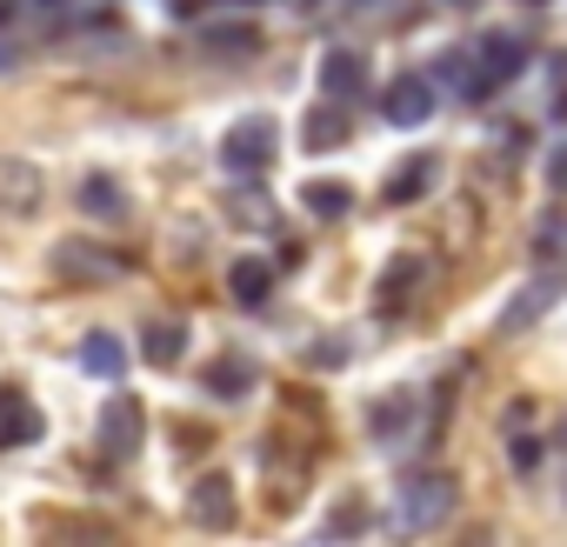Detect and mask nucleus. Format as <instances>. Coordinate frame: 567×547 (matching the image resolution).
<instances>
[{
  "label": "nucleus",
  "instance_id": "f257e3e1",
  "mask_svg": "<svg viewBox=\"0 0 567 547\" xmlns=\"http://www.w3.org/2000/svg\"><path fill=\"white\" fill-rule=\"evenodd\" d=\"M454 474H414V481H401V494H394V514H401V527L408 534H427V527H447V514H454Z\"/></svg>",
  "mask_w": 567,
  "mask_h": 547
},
{
  "label": "nucleus",
  "instance_id": "f03ea898",
  "mask_svg": "<svg viewBox=\"0 0 567 547\" xmlns=\"http://www.w3.org/2000/svg\"><path fill=\"white\" fill-rule=\"evenodd\" d=\"M274 147H280L274 121H267V114H247V121H234V127L220 134V167H227L234 180H254V174H267Z\"/></svg>",
  "mask_w": 567,
  "mask_h": 547
},
{
  "label": "nucleus",
  "instance_id": "7ed1b4c3",
  "mask_svg": "<svg viewBox=\"0 0 567 547\" xmlns=\"http://www.w3.org/2000/svg\"><path fill=\"white\" fill-rule=\"evenodd\" d=\"M520 68H527V48H520V34H481V48H474V74H467L461 87L481 101V94H494V87L520 81Z\"/></svg>",
  "mask_w": 567,
  "mask_h": 547
},
{
  "label": "nucleus",
  "instance_id": "20e7f679",
  "mask_svg": "<svg viewBox=\"0 0 567 547\" xmlns=\"http://www.w3.org/2000/svg\"><path fill=\"white\" fill-rule=\"evenodd\" d=\"M41 200H48V174L34 161L0 154V220H28Z\"/></svg>",
  "mask_w": 567,
  "mask_h": 547
},
{
  "label": "nucleus",
  "instance_id": "39448f33",
  "mask_svg": "<svg viewBox=\"0 0 567 547\" xmlns=\"http://www.w3.org/2000/svg\"><path fill=\"white\" fill-rule=\"evenodd\" d=\"M54 274L61 281H114L127 274V254H107V247H87V240H54Z\"/></svg>",
  "mask_w": 567,
  "mask_h": 547
},
{
  "label": "nucleus",
  "instance_id": "423d86ee",
  "mask_svg": "<svg viewBox=\"0 0 567 547\" xmlns=\"http://www.w3.org/2000/svg\"><path fill=\"white\" fill-rule=\"evenodd\" d=\"M141 427H147V421H141V401H134V394H114V401L101 407V454H107V461H134V454H141Z\"/></svg>",
  "mask_w": 567,
  "mask_h": 547
},
{
  "label": "nucleus",
  "instance_id": "0eeeda50",
  "mask_svg": "<svg viewBox=\"0 0 567 547\" xmlns=\"http://www.w3.org/2000/svg\"><path fill=\"white\" fill-rule=\"evenodd\" d=\"M560 295H567V281H560V274H540V281H527V288H520V295L501 308L494 334H527V328H534V321H540V314L560 301Z\"/></svg>",
  "mask_w": 567,
  "mask_h": 547
},
{
  "label": "nucleus",
  "instance_id": "6e6552de",
  "mask_svg": "<svg viewBox=\"0 0 567 547\" xmlns=\"http://www.w3.org/2000/svg\"><path fill=\"white\" fill-rule=\"evenodd\" d=\"M381 114H388L394 127H421V121H434V81H421V74H401V81H388V94H381Z\"/></svg>",
  "mask_w": 567,
  "mask_h": 547
},
{
  "label": "nucleus",
  "instance_id": "1a4fd4ad",
  "mask_svg": "<svg viewBox=\"0 0 567 547\" xmlns=\"http://www.w3.org/2000/svg\"><path fill=\"white\" fill-rule=\"evenodd\" d=\"M315 74H321V94H328V101H361V94H368V61H361L354 48H328Z\"/></svg>",
  "mask_w": 567,
  "mask_h": 547
},
{
  "label": "nucleus",
  "instance_id": "9d476101",
  "mask_svg": "<svg viewBox=\"0 0 567 547\" xmlns=\"http://www.w3.org/2000/svg\"><path fill=\"white\" fill-rule=\"evenodd\" d=\"M187 520L194 527H234V481L227 474H200L187 487Z\"/></svg>",
  "mask_w": 567,
  "mask_h": 547
},
{
  "label": "nucleus",
  "instance_id": "9b49d317",
  "mask_svg": "<svg viewBox=\"0 0 567 547\" xmlns=\"http://www.w3.org/2000/svg\"><path fill=\"white\" fill-rule=\"evenodd\" d=\"M414 414H421V401H414V388H388L374 407H368V434L381 441V447H394L408 427H414Z\"/></svg>",
  "mask_w": 567,
  "mask_h": 547
},
{
  "label": "nucleus",
  "instance_id": "f8f14e48",
  "mask_svg": "<svg viewBox=\"0 0 567 547\" xmlns=\"http://www.w3.org/2000/svg\"><path fill=\"white\" fill-rule=\"evenodd\" d=\"M200 48H207L214 61H254V54H260V28H254V21H207V28H200Z\"/></svg>",
  "mask_w": 567,
  "mask_h": 547
},
{
  "label": "nucleus",
  "instance_id": "ddd939ff",
  "mask_svg": "<svg viewBox=\"0 0 567 547\" xmlns=\"http://www.w3.org/2000/svg\"><path fill=\"white\" fill-rule=\"evenodd\" d=\"M227 295H234L240 308H267V295H274V267H267L260 254H240V260L227 267Z\"/></svg>",
  "mask_w": 567,
  "mask_h": 547
},
{
  "label": "nucleus",
  "instance_id": "4468645a",
  "mask_svg": "<svg viewBox=\"0 0 567 547\" xmlns=\"http://www.w3.org/2000/svg\"><path fill=\"white\" fill-rule=\"evenodd\" d=\"M421 274H427V260H421V254H394V260L381 267V314H394V308L414 295Z\"/></svg>",
  "mask_w": 567,
  "mask_h": 547
},
{
  "label": "nucleus",
  "instance_id": "2eb2a0df",
  "mask_svg": "<svg viewBox=\"0 0 567 547\" xmlns=\"http://www.w3.org/2000/svg\"><path fill=\"white\" fill-rule=\"evenodd\" d=\"M348 134H354V127H348V114H341V101H334V107H315V114H308L301 147H308V154H334V147H348Z\"/></svg>",
  "mask_w": 567,
  "mask_h": 547
},
{
  "label": "nucleus",
  "instance_id": "dca6fc26",
  "mask_svg": "<svg viewBox=\"0 0 567 547\" xmlns=\"http://www.w3.org/2000/svg\"><path fill=\"white\" fill-rule=\"evenodd\" d=\"M434 174H441V161H434V154H414V161H401V167L388 174V200H394V207L421 200V194L434 187Z\"/></svg>",
  "mask_w": 567,
  "mask_h": 547
},
{
  "label": "nucleus",
  "instance_id": "f3484780",
  "mask_svg": "<svg viewBox=\"0 0 567 547\" xmlns=\"http://www.w3.org/2000/svg\"><path fill=\"white\" fill-rule=\"evenodd\" d=\"M81 214H94V220H121V214H127V187H121L114 174H87V180H81Z\"/></svg>",
  "mask_w": 567,
  "mask_h": 547
},
{
  "label": "nucleus",
  "instance_id": "a211bd4d",
  "mask_svg": "<svg viewBox=\"0 0 567 547\" xmlns=\"http://www.w3.org/2000/svg\"><path fill=\"white\" fill-rule=\"evenodd\" d=\"M81 368L101 374L107 388H121V374H127V348H121L114 334H87V341H81Z\"/></svg>",
  "mask_w": 567,
  "mask_h": 547
},
{
  "label": "nucleus",
  "instance_id": "6ab92c4d",
  "mask_svg": "<svg viewBox=\"0 0 567 547\" xmlns=\"http://www.w3.org/2000/svg\"><path fill=\"white\" fill-rule=\"evenodd\" d=\"M141 354H147L154 368H181V354H187V328H181V321H154V328L141 334Z\"/></svg>",
  "mask_w": 567,
  "mask_h": 547
},
{
  "label": "nucleus",
  "instance_id": "aec40b11",
  "mask_svg": "<svg viewBox=\"0 0 567 547\" xmlns=\"http://www.w3.org/2000/svg\"><path fill=\"white\" fill-rule=\"evenodd\" d=\"M254 388V361L247 354H220L214 368H207V394H220V401H240Z\"/></svg>",
  "mask_w": 567,
  "mask_h": 547
},
{
  "label": "nucleus",
  "instance_id": "412c9836",
  "mask_svg": "<svg viewBox=\"0 0 567 547\" xmlns=\"http://www.w3.org/2000/svg\"><path fill=\"white\" fill-rule=\"evenodd\" d=\"M301 207L321 214V220H341V214L354 207V194H348L341 180H308V187H301Z\"/></svg>",
  "mask_w": 567,
  "mask_h": 547
},
{
  "label": "nucleus",
  "instance_id": "4be33fe9",
  "mask_svg": "<svg viewBox=\"0 0 567 547\" xmlns=\"http://www.w3.org/2000/svg\"><path fill=\"white\" fill-rule=\"evenodd\" d=\"M534 260H567V207L534 220Z\"/></svg>",
  "mask_w": 567,
  "mask_h": 547
},
{
  "label": "nucleus",
  "instance_id": "5701e85b",
  "mask_svg": "<svg viewBox=\"0 0 567 547\" xmlns=\"http://www.w3.org/2000/svg\"><path fill=\"white\" fill-rule=\"evenodd\" d=\"M507 461H514V474H534L540 467V434H514L507 441Z\"/></svg>",
  "mask_w": 567,
  "mask_h": 547
},
{
  "label": "nucleus",
  "instance_id": "b1692460",
  "mask_svg": "<svg viewBox=\"0 0 567 547\" xmlns=\"http://www.w3.org/2000/svg\"><path fill=\"white\" fill-rule=\"evenodd\" d=\"M361 527H368V507L361 500H341L334 520H328V534H361Z\"/></svg>",
  "mask_w": 567,
  "mask_h": 547
},
{
  "label": "nucleus",
  "instance_id": "393cba45",
  "mask_svg": "<svg viewBox=\"0 0 567 547\" xmlns=\"http://www.w3.org/2000/svg\"><path fill=\"white\" fill-rule=\"evenodd\" d=\"M547 68H554V114L567 121V48H560V54H554Z\"/></svg>",
  "mask_w": 567,
  "mask_h": 547
},
{
  "label": "nucleus",
  "instance_id": "a878e982",
  "mask_svg": "<svg viewBox=\"0 0 567 547\" xmlns=\"http://www.w3.org/2000/svg\"><path fill=\"white\" fill-rule=\"evenodd\" d=\"M547 187H554V194H567V141L547 154Z\"/></svg>",
  "mask_w": 567,
  "mask_h": 547
},
{
  "label": "nucleus",
  "instance_id": "bb28decb",
  "mask_svg": "<svg viewBox=\"0 0 567 547\" xmlns=\"http://www.w3.org/2000/svg\"><path fill=\"white\" fill-rule=\"evenodd\" d=\"M348 361V348L341 341H328V348H308V368H341Z\"/></svg>",
  "mask_w": 567,
  "mask_h": 547
},
{
  "label": "nucleus",
  "instance_id": "cd10ccee",
  "mask_svg": "<svg viewBox=\"0 0 567 547\" xmlns=\"http://www.w3.org/2000/svg\"><path fill=\"white\" fill-rule=\"evenodd\" d=\"M14 21V0H0V28H8Z\"/></svg>",
  "mask_w": 567,
  "mask_h": 547
},
{
  "label": "nucleus",
  "instance_id": "c85d7f7f",
  "mask_svg": "<svg viewBox=\"0 0 567 547\" xmlns=\"http://www.w3.org/2000/svg\"><path fill=\"white\" fill-rule=\"evenodd\" d=\"M41 8H68V0H41Z\"/></svg>",
  "mask_w": 567,
  "mask_h": 547
},
{
  "label": "nucleus",
  "instance_id": "c756f323",
  "mask_svg": "<svg viewBox=\"0 0 567 547\" xmlns=\"http://www.w3.org/2000/svg\"><path fill=\"white\" fill-rule=\"evenodd\" d=\"M527 8H540V0H527Z\"/></svg>",
  "mask_w": 567,
  "mask_h": 547
}]
</instances>
